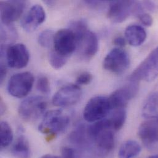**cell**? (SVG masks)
<instances>
[{
    "label": "cell",
    "instance_id": "cell-1",
    "mask_svg": "<svg viewBox=\"0 0 158 158\" xmlns=\"http://www.w3.org/2000/svg\"><path fill=\"white\" fill-rule=\"evenodd\" d=\"M90 140L102 154L110 153L114 147V131L111 128L108 118L94 123L87 127Z\"/></svg>",
    "mask_w": 158,
    "mask_h": 158
},
{
    "label": "cell",
    "instance_id": "cell-2",
    "mask_svg": "<svg viewBox=\"0 0 158 158\" xmlns=\"http://www.w3.org/2000/svg\"><path fill=\"white\" fill-rule=\"evenodd\" d=\"M69 116L60 110L48 111L43 116L38 130L43 134L54 137L63 132L69 126Z\"/></svg>",
    "mask_w": 158,
    "mask_h": 158
},
{
    "label": "cell",
    "instance_id": "cell-3",
    "mask_svg": "<svg viewBox=\"0 0 158 158\" xmlns=\"http://www.w3.org/2000/svg\"><path fill=\"white\" fill-rule=\"evenodd\" d=\"M47 102L41 96H31L23 100L19 105L20 117L25 121L33 122L45 114Z\"/></svg>",
    "mask_w": 158,
    "mask_h": 158
},
{
    "label": "cell",
    "instance_id": "cell-4",
    "mask_svg": "<svg viewBox=\"0 0 158 158\" xmlns=\"http://www.w3.org/2000/svg\"><path fill=\"white\" fill-rule=\"evenodd\" d=\"M111 110L108 97H94L85 105L83 111V118L87 122L94 123L105 119Z\"/></svg>",
    "mask_w": 158,
    "mask_h": 158
},
{
    "label": "cell",
    "instance_id": "cell-5",
    "mask_svg": "<svg viewBox=\"0 0 158 158\" xmlns=\"http://www.w3.org/2000/svg\"><path fill=\"white\" fill-rule=\"evenodd\" d=\"M158 77V46L137 67L130 77V81L143 80L152 82Z\"/></svg>",
    "mask_w": 158,
    "mask_h": 158
},
{
    "label": "cell",
    "instance_id": "cell-6",
    "mask_svg": "<svg viewBox=\"0 0 158 158\" xmlns=\"http://www.w3.org/2000/svg\"><path fill=\"white\" fill-rule=\"evenodd\" d=\"M77 45L76 35L70 28L61 29L55 33L54 50L59 54L69 58L77 50Z\"/></svg>",
    "mask_w": 158,
    "mask_h": 158
},
{
    "label": "cell",
    "instance_id": "cell-7",
    "mask_svg": "<svg viewBox=\"0 0 158 158\" xmlns=\"http://www.w3.org/2000/svg\"><path fill=\"white\" fill-rule=\"evenodd\" d=\"M34 81V77L30 72H26L15 74L8 81L7 91L14 97L23 98L31 91Z\"/></svg>",
    "mask_w": 158,
    "mask_h": 158
},
{
    "label": "cell",
    "instance_id": "cell-8",
    "mask_svg": "<svg viewBox=\"0 0 158 158\" xmlns=\"http://www.w3.org/2000/svg\"><path fill=\"white\" fill-rule=\"evenodd\" d=\"M130 59L127 52L124 49L116 48L113 49L105 57L103 68L111 73L121 74L129 67Z\"/></svg>",
    "mask_w": 158,
    "mask_h": 158
},
{
    "label": "cell",
    "instance_id": "cell-9",
    "mask_svg": "<svg viewBox=\"0 0 158 158\" xmlns=\"http://www.w3.org/2000/svg\"><path fill=\"white\" fill-rule=\"evenodd\" d=\"M138 91V82L134 81H130L129 84L114 91L108 98L111 109L125 108L129 101L136 96Z\"/></svg>",
    "mask_w": 158,
    "mask_h": 158
},
{
    "label": "cell",
    "instance_id": "cell-10",
    "mask_svg": "<svg viewBox=\"0 0 158 158\" xmlns=\"http://www.w3.org/2000/svg\"><path fill=\"white\" fill-rule=\"evenodd\" d=\"M78 41L77 51L79 58L84 60L92 59L98 50V40L97 36L87 30L77 36Z\"/></svg>",
    "mask_w": 158,
    "mask_h": 158
},
{
    "label": "cell",
    "instance_id": "cell-11",
    "mask_svg": "<svg viewBox=\"0 0 158 158\" xmlns=\"http://www.w3.org/2000/svg\"><path fill=\"white\" fill-rule=\"evenodd\" d=\"M82 97V90L78 85L68 84L60 88L53 96L52 103L59 107H67L77 103Z\"/></svg>",
    "mask_w": 158,
    "mask_h": 158
},
{
    "label": "cell",
    "instance_id": "cell-12",
    "mask_svg": "<svg viewBox=\"0 0 158 158\" xmlns=\"http://www.w3.org/2000/svg\"><path fill=\"white\" fill-rule=\"evenodd\" d=\"M6 54L7 65L12 69H23L29 62L30 54L27 47L23 44L19 43L9 46Z\"/></svg>",
    "mask_w": 158,
    "mask_h": 158
},
{
    "label": "cell",
    "instance_id": "cell-13",
    "mask_svg": "<svg viewBox=\"0 0 158 158\" xmlns=\"http://www.w3.org/2000/svg\"><path fill=\"white\" fill-rule=\"evenodd\" d=\"M135 1H113L109 2L107 15L114 23L124 22L131 14H134Z\"/></svg>",
    "mask_w": 158,
    "mask_h": 158
},
{
    "label": "cell",
    "instance_id": "cell-14",
    "mask_svg": "<svg viewBox=\"0 0 158 158\" xmlns=\"http://www.w3.org/2000/svg\"><path fill=\"white\" fill-rule=\"evenodd\" d=\"M24 1H7L1 2V20L4 25H12L17 20L25 8Z\"/></svg>",
    "mask_w": 158,
    "mask_h": 158
},
{
    "label": "cell",
    "instance_id": "cell-15",
    "mask_svg": "<svg viewBox=\"0 0 158 158\" xmlns=\"http://www.w3.org/2000/svg\"><path fill=\"white\" fill-rule=\"evenodd\" d=\"M138 135L148 148L158 145V119H148L143 122L138 129Z\"/></svg>",
    "mask_w": 158,
    "mask_h": 158
},
{
    "label": "cell",
    "instance_id": "cell-16",
    "mask_svg": "<svg viewBox=\"0 0 158 158\" xmlns=\"http://www.w3.org/2000/svg\"><path fill=\"white\" fill-rule=\"evenodd\" d=\"M46 16L44 8L39 4H35L22 19L20 24L24 30L32 32L45 21Z\"/></svg>",
    "mask_w": 158,
    "mask_h": 158
},
{
    "label": "cell",
    "instance_id": "cell-17",
    "mask_svg": "<svg viewBox=\"0 0 158 158\" xmlns=\"http://www.w3.org/2000/svg\"><path fill=\"white\" fill-rule=\"evenodd\" d=\"M125 36L130 45L137 47L141 46L146 40L147 32L140 25H131L126 28Z\"/></svg>",
    "mask_w": 158,
    "mask_h": 158
},
{
    "label": "cell",
    "instance_id": "cell-18",
    "mask_svg": "<svg viewBox=\"0 0 158 158\" xmlns=\"http://www.w3.org/2000/svg\"><path fill=\"white\" fill-rule=\"evenodd\" d=\"M142 116L148 119H158V92L150 95L142 109Z\"/></svg>",
    "mask_w": 158,
    "mask_h": 158
},
{
    "label": "cell",
    "instance_id": "cell-19",
    "mask_svg": "<svg viewBox=\"0 0 158 158\" xmlns=\"http://www.w3.org/2000/svg\"><path fill=\"white\" fill-rule=\"evenodd\" d=\"M11 152L16 158H30L31 155L28 142L23 135H20L14 143Z\"/></svg>",
    "mask_w": 158,
    "mask_h": 158
},
{
    "label": "cell",
    "instance_id": "cell-20",
    "mask_svg": "<svg viewBox=\"0 0 158 158\" xmlns=\"http://www.w3.org/2000/svg\"><path fill=\"white\" fill-rule=\"evenodd\" d=\"M142 147L136 141L129 140L124 142L118 152V158H134L141 152Z\"/></svg>",
    "mask_w": 158,
    "mask_h": 158
},
{
    "label": "cell",
    "instance_id": "cell-21",
    "mask_svg": "<svg viewBox=\"0 0 158 158\" xmlns=\"http://www.w3.org/2000/svg\"><path fill=\"white\" fill-rule=\"evenodd\" d=\"M87 127L83 124H79L70 135V141L78 146H85L88 141L90 140L87 132Z\"/></svg>",
    "mask_w": 158,
    "mask_h": 158
},
{
    "label": "cell",
    "instance_id": "cell-22",
    "mask_svg": "<svg viewBox=\"0 0 158 158\" xmlns=\"http://www.w3.org/2000/svg\"><path fill=\"white\" fill-rule=\"evenodd\" d=\"M127 118L125 108L114 110L111 116L108 118L111 128L114 131H119L124 126Z\"/></svg>",
    "mask_w": 158,
    "mask_h": 158
},
{
    "label": "cell",
    "instance_id": "cell-23",
    "mask_svg": "<svg viewBox=\"0 0 158 158\" xmlns=\"http://www.w3.org/2000/svg\"><path fill=\"white\" fill-rule=\"evenodd\" d=\"M1 147L2 148L9 147L13 141V132L11 127L6 121H1L0 124Z\"/></svg>",
    "mask_w": 158,
    "mask_h": 158
},
{
    "label": "cell",
    "instance_id": "cell-24",
    "mask_svg": "<svg viewBox=\"0 0 158 158\" xmlns=\"http://www.w3.org/2000/svg\"><path fill=\"white\" fill-rule=\"evenodd\" d=\"M16 30L12 25L2 24L1 27V41L2 43H10L17 37Z\"/></svg>",
    "mask_w": 158,
    "mask_h": 158
},
{
    "label": "cell",
    "instance_id": "cell-25",
    "mask_svg": "<svg viewBox=\"0 0 158 158\" xmlns=\"http://www.w3.org/2000/svg\"><path fill=\"white\" fill-rule=\"evenodd\" d=\"M55 33L51 30L43 31L39 35L38 41L39 44L43 48H50L54 43Z\"/></svg>",
    "mask_w": 158,
    "mask_h": 158
},
{
    "label": "cell",
    "instance_id": "cell-26",
    "mask_svg": "<svg viewBox=\"0 0 158 158\" xmlns=\"http://www.w3.org/2000/svg\"><path fill=\"white\" fill-rule=\"evenodd\" d=\"M49 60L51 65L54 69H60L66 64L68 58L59 54L54 50H52L49 53Z\"/></svg>",
    "mask_w": 158,
    "mask_h": 158
},
{
    "label": "cell",
    "instance_id": "cell-27",
    "mask_svg": "<svg viewBox=\"0 0 158 158\" xmlns=\"http://www.w3.org/2000/svg\"><path fill=\"white\" fill-rule=\"evenodd\" d=\"M36 88L41 93L48 95L51 92L50 82L48 78L45 76L40 77L37 80Z\"/></svg>",
    "mask_w": 158,
    "mask_h": 158
},
{
    "label": "cell",
    "instance_id": "cell-28",
    "mask_svg": "<svg viewBox=\"0 0 158 158\" xmlns=\"http://www.w3.org/2000/svg\"><path fill=\"white\" fill-rule=\"evenodd\" d=\"M93 79V77L91 73L89 72H82L78 75L76 79L77 84L79 85H87Z\"/></svg>",
    "mask_w": 158,
    "mask_h": 158
},
{
    "label": "cell",
    "instance_id": "cell-29",
    "mask_svg": "<svg viewBox=\"0 0 158 158\" xmlns=\"http://www.w3.org/2000/svg\"><path fill=\"white\" fill-rule=\"evenodd\" d=\"M60 157L62 158H77V153L73 148L65 147L61 150Z\"/></svg>",
    "mask_w": 158,
    "mask_h": 158
},
{
    "label": "cell",
    "instance_id": "cell-30",
    "mask_svg": "<svg viewBox=\"0 0 158 158\" xmlns=\"http://www.w3.org/2000/svg\"><path fill=\"white\" fill-rule=\"evenodd\" d=\"M140 22L146 27H151L153 23V19L152 17L148 13H143L138 16Z\"/></svg>",
    "mask_w": 158,
    "mask_h": 158
},
{
    "label": "cell",
    "instance_id": "cell-31",
    "mask_svg": "<svg viewBox=\"0 0 158 158\" xmlns=\"http://www.w3.org/2000/svg\"><path fill=\"white\" fill-rule=\"evenodd\" d=\"M113 43L114 45L119 46V48H121L126 46V40L124 38L121 36H118L116 38H114L113 41Z\"/></svg>",
    "mask_w": 158,
    "mask_h": 158
},
{
    "label": "cell",
    "instance_id": "cell-32",
    "mask_svg": "<svg viewBox=\"0 0 158 158\" xmlns=\"http://www.w3.org/2000/svg\"><path fill=\"white\" fill-rule=\"evenodd\" d=\"M7 73V69L5 64L1 62V67H0V79H1V83H2L4 79L6 76Z\"/></svg>",
    "mask_w": 158,
    "mask_h": 158
},
{
    "label": "cell",
    "instance_id": "cell-33",
    "mask_svg": "<svg viewBox=\"0 0 158 158\" xmlns=\"http://www.w3.org/2000/svg\"><path fill=\"white\" fill-rule=\"evenodd\" d=\"M85 2L86 4H87L88 5L92 6V7H99L100 6H102L103 4H105V3L106 2L105 1H85Z\"/></svg>",
    "mask_w": 158,
    "mask_h": 158
},
{
    "label": "cell",
    "instance_id": "cell-34",
    "mask_svg": "<svg viewBox=\"0 0 158 158\" xmlns=\"http://www.w3.org/2000/svg\"><path fill=\"white\" fill-rule=\"evenodd\" d=\"M143 3V7L145 8V9H147V10H153L155 9V4L151 1H143L142 2Z\"/></svg>",
    "mask_w": 158,
    "mask_h": 158
},
{
    "label": "cell",
    "instance_id": "cell-35",
    "mask_svg": "<svg viewBox=\"0 0 158 158\" xmlns=\"http://www.w3.org/2000/svg\"><path fill=\"white\" fill-rule=\"evenodd\" d=\"M40 158H62L59 156H55L53 155H50V154H47V155H44L43 156H41Z\"/></svg>",
    "mask_w": 158,
    "mask_h": 158
},
{
    "label": "cell",
    "instance_id": "cell-36",
    "mask_svg": "<svg viewBox=\"0 0 158 158\" xmlns=\"http://www.w3.org/2000/svg\"><path fill=\"white\" fill-rule=\"evenodd\" d=\"M4 102L3 101L1 100V114H2L5 111H6V107L4 106Z\"/></svg>",
    "mask_w": 158,
    "mask_h": 158
},
{
    "label": "cell",
    "instance_id": "cell-37",
    "mask_svg": "<svg viewBox=\"0 0 158 158\" xmlns=\"http://www.w3.org/2000/svg\"><path fill=\"white\" fill-rule=\"evenodd\" d=\"M158 158V155H152L149 156L148 158Z\"/></svg>",
    "mask_w": 158,
    "mask_h": 158
}]
</instances>
